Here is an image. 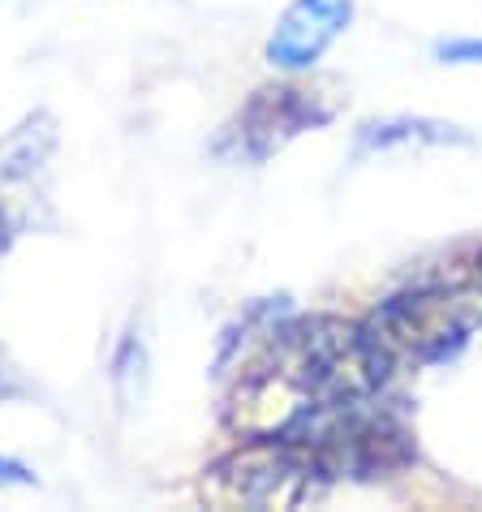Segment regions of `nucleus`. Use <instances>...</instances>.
Returning a JSON list of instances; mask_svg holds the SVG:
<instances>
[{
  "label": "nucleus",
  "instance_id": "obj_10",
  "mask_svg": "<svg viewBox=\"0 0 482 512\" xmlns=\"http://www.w3.org/2000/svg\"><path fill=\"white\" fill-rule=\"evenodd\" d=\"M9 246V224H5V216H0V250Z\"/></svg>",
  "mask_w": 482,
  "mask_h": 512
},
{
  "label": "nucleus",
  "instance_id": "obj_9",
  "mask_svg": "<svg viewBox=\"0 0 482 512\" xmlns=\"http://www.w3.org/2000/svg\"><path fill=\"white\" fill-rule=\"evenodd\" d=\"M22 482H31V474H26L18 461L0 457V487H22Z\"/></svg>",
  "mask_w": 482,
  "mask_h": 512
},
{
  "label": "nucleus",
  "instance_id": "obj_7",
  "mask_svg": "<svg viewBox=\"0 0 482 512\" xmlns=\"http://www.w3.org/2000/svg\"><path fill=\"white\" fill-rule=\"evenodd\" d=\"M461 134H452V125H439V121H409V117H396V121H375L362 130V147L371 151H388V147H405V142H457Z\"/></svg>",
  "mask_w": 482,
  "mask_h": 512
},
{
  "label": "nucleus",
  "instance_id": "obj_2",
  "mask_svg": "<svg viewBox=\"0 0 482 512\" xmlns=\"http://www.w3.org/2000/svg\"><path fill=\"white\" fill-rule=\"evenodd\" d=\"M328 491L323 461L289 435H241L198 478V495L211 508H306Z\"/></svg>",
  "mask_w": 482,
  "mask_h": 512
},
{
  "label": "nucleus",
  "instance_id": "obj_5",
  "mask_svg": "<svg viewBox=\"0 0 482 512\" xmlns=\"http://www.w3.org/2000/svg\"><path fill=\"white\" fill-rule=\"evenodd\" d=\"M328 121H332V108L315 91L297 87V82H267V87H259L241 104L229 134H224V147L237 160L263 164L267 155H276L280 147H289L293 138H302L310 130H323Z\"/></svg>",
  "mask_w": 482,
  "mask_h": 512
},
{
  "label": "nucleus",
  "instance_id": "obj_3",
  "mask_svg": "<svg viewBox=\"0 0 482 512\" xmlns=\"http://www.w3.org/2000/svg\"><path fill=\"white\" fill-rule=\"evenodd\" d=\"M478 319V306L457 289H409L388 297L362 327L384 366L396 375L405 366L418 371V366L448 362L470 340Z\"/></svg>",
  "mask_w": 482,
  "mask_h": 512
},
{
  "label": "nucleus",
  "instance_id": "obj_8",
  "mask_svg": "<svg viewBox=\"0 0 482 512\" xmlns=\"http://www.w3.org/2000/svg\"><path fill=\"white\" fill-rule=\"evenodd\" d=\"M435 56L444 65H482V39L470 35V39H444L435 48Z\"/></svg>",
  "mask_w": 482,
  "mask_h": 512
},
{
  "label": "nucleus",
  "instance_id": "obj_1",
  "mask_svg": "<svg viewBox=\"0 0 482 512\" xmlns=\"http://www.w3.org/2000/svg\"><path fill=\"white\" fill-rule=\"evenodd\" d=\"M388 375L362 323L336 315L285 319L241 362L224 396V422L237 435L297 439L336 409L375 401Z\"/></svg>",
  "mask_w": 482,
  "mask_h": 512
},
{
  "label": "nucleus",
  "instance_id": "obj_6",
  "mask_svg": "<svg viewBox=\"0 0 482 512\" xmlns=\"http://www.w3.org/2000/svg\"><path fill=\"white\" fill-rule=\"evenodd\" d=\"M353 22V0H293L267 35V61L280 74H306L336 48Z\"/></svg>",
  "mask_w": 482,
  "mask_h": 512
},
{
  "label": "nucleus",
  "instance_id": "obj_11",
  "mask_svg": "<svg viewBox=\"0 0 482 512\" xmlns=\"http://www.w3.org/2000/svg\"><path fill=\"white\" fill-rule=\"evenodd\" d=\"M474 276H478V289H482V250H478V259H474Z\"/></svg>",
  "mask_w": 482,
  "mask_h": 512
},
{
  "label": "nucleus",
  "instance_id": "obj_4",
  "mask_svg": "<svg viewBox=\"0 0 482 512\" xmlns=\"http://www.w3.org/2000/svg\"><path fill=\"white\" fill-rule=\"evenodd\" d=\"M302 444L323 461V469L336 478H388L414 461V435L401 418H392L384 405L362 401L349 409H336L332 418L315 422Z\"/></svg>",
  "mask_w": 482,
  "mask_h": 512
}]
</instances>
